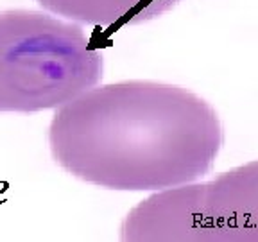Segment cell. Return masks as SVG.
Returning a JSON list of instances; mask_svg holds the SVG:
<instances>
[{"mask_svg": "<svg viewBox=\"0 0 258 242\" xmlns=\"http://www.w3.org/2000/svg\"><path fill=\"white\" fill-rule=\"evenodd\" d=\"M224 142L219 115L196 93L156 81L93 86L56 109V163L109 190H165L214 167Z\"/></svg>", "mask_w": 258, "mask_h": 242, "instance_id": "6da1fadb", "label": "cell"}, {"mask_svg": "<svg viewBox=\"0 0 258 242\" xmlns=\"http://www.w3.org/2000/svg\"><path fill=\"white\" fill-rule=\"evenodd\" d=\"M102 72V50L79 22L34 9L0 13V113L57 109L99 85Z\"/></svg>", "mask_w": 258, "mask_h": 242, "instance_id": "7a4b0ae2", "label": "cell"}, {"mask_svg": "<svg viewBox=\"0 0 258 242\" xmlns=\"http://www.w3.org/2000/svg\"><path fill=\"white\" fill-rule=\"evenodd\" d=\"M201 242H258V160L201 183Z\"/></svg>", "mask_w": 258, "mask_h": 242, "instance_id": "3957f363", "label": "cell"}]
</instances>
